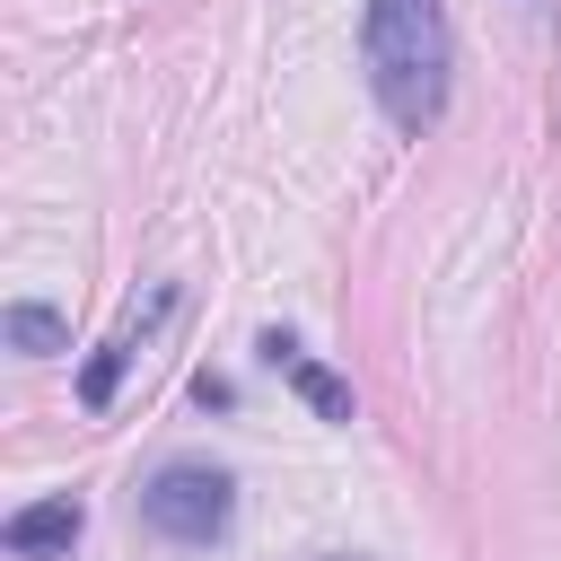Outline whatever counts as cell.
<instances>
[{"label": "cell", "instance_id": "obj_5", "mask_svg": "<svg viewBox=\"0 0 561 561\" xmlns=\"http://www.w3.org/2000/svg\"><path fill=\"white\" fill-rule=\"evenodd\" d=\"M79 526H88V508H79L70 491H61V500H35V508L9 517V552H18V561H70Z\"/></svg>", "mask_w": 561, "mask_h": 561}, {"label": "cell", "instance_id": "obj_7", "mask_svg": "<svg viewBox=\"0 0 561 561\" xmlns=\"http://www.w3.org/2000/svg\"><path fill=\"white\" fill-rule=\"evenodd\" d=\"M333 561H368V552H333Z\"/></svg>", "mask_w": 561, "mask_h": 561}, {"label": "cell", "instance_id": "obj_3", "mask_svg": "<svg viewBox=\"0 0 561 561\" xmlns=\"http://www.w3.org/2000/svg\"><path fill=\"white\" fill-rule=\"evenodd\" d=\"M167 307H175V280H158V289H149L140 307H123V324H114V333L96 342V359L79 368V403H88V412H105V403H114V386H123V368L140 359V342L158 333V316H167Z\"/></svg>", "mask_w": 561, "mask_h": 561}, {"label": "cell", "instance_id": "obj_6", "mask_svg": "<svg viewBox=\"0 0 561 561\" xmlns=\"http://www.w3.org/2000/svg\"><path fill=\"white\" fill-rule=\"evenodd\" d=\"M0 333H9L18 359H53V351H70V324H61L53 307H35V298H18V307L0 316Z\"/></svg>", "mask_w": 561, "mask_h": 561}, {"label": "cell", "instance_id": "obj_1", "mask_svg": "<svg viewBox=\"0 0 561 561\" xmlns=\"http://www.w3.org/2000/svg\"><path fill=\"white\" fill-rule=\"evenodd\" d=\"M359 61L394 131H430L456 88V26L447 0H368L359 9Z\"/></svg>", "mask_w": 561, "mask_h": 561}, {"label": "cell", "instance_id": "obj_4", "mask_svg": "<svg viewBox=\"0 0 561 561\" xmlns=\"http://www.w3.org/2000/svg\"><path fill=\"white\" fill-rule=\"evenodd\" d=\"M254 351H263V368H280V377L307 394V412H316V421H351V386H342V377H333L298 333H263Z\"/></svg>", "mask_w": 561, "mask_h": 561}, {"label": "cell", "instance_id": "obj_2", "mask_svg": "<svg viewBox=\"0 0 561 561\" xmlns=\"http://www.w3.org/2000/svg\"><path fill=\"white\" fill-rule=\"evenodd\" d=\"M228 517H237V482L202 456H175L140 482V526L167 535V543H219Z\"/></svg>", "mask_w": 561, "mask_h": 561}]
</instances>
